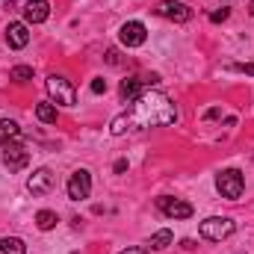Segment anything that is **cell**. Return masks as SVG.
<instances>
[{
	"instance_id": "cell-15",
	"label": "cell",
	"mask_w": 254,
	"mask_h": 254,
	"mask_svg": "<svg viewBox=\"0 0 254 254\" xmlns=\"http://www.w3.org/2000/svg\"><path fill=\"white\" fill-rule=\"evenodd\" d=\"M172 240H175V234H172L169 228H163V231H157V234L151 237V243H148V246H151L154 252H163V249H169V246H172Z\"/></svg>"
},
{
	"instance_id": "cell-24",
	"label": "cell",
	"mask_w": 254,
	"mask_h": 254,
	"mask_svg": "<svg viewBox=\"0 0 254 254\" xmlns=\"http://www.w3.org/2000/svg\"><path fill=\"white\" fill-rule=\"evenodd\" d=\"M219 116H222V110H216V107H213V110H207V113H204V119H219Z\"/></svg>"
},
{
	"instance_id": "cell-18",
	"label": "cell",
	"mask_w": 254,
	"mask_h": 254,
	"mask_svg": "<svg viewBox=\"0 0 254 254\" xmlns=\"http://www.w3.org/2000/svg\"><path fill=\"white\" fill-rule=\"evenodd\" d=\"M57 213L54 210H39L36 213V225H39V231H51V228H57Z\"/></svg>"
},
{
	"instance_id": "cell-23",
	"label": "cell",
	"mask_w": 254,
	"mask_h": 254,
	"mask_svg": "<svg viewBox=\"0 0 254 254\" xmlns=\"http://www.w3.org/2000/svg\"><path fill=\"white\" fill-rule=\"evenodd\" d=\"M122 254H148L145 249H139V246H130V249H125Z\"/></svg>"
},
{
	"instance_id": "cell-2",
	"label": "cell",
	"mask_w": 254,
	"mask_h": 254,
	"mask_svg": "<svg viewBox=\"0 0 254 254\" xmlns=\"http://www.w3.org/2000/svg\"><path fill=\"white\" fill-rule=\"evenodd\" d=\"M234 231H237V225H234V219H228V216H210V219H204V222L198 225V234H201L204 240H210V243H222V240H228Z\"/></svg>"
},
{
	"instance_id": "cell-1",
	"label": "cell",
	"mask_w": 254,
	"mask_h": 254,
	"mask_svg": "<svg viewBox=\"0 0 254 254\" xmlns=\"http://www.w3.org/2000/svg\"><path fill=\"white\" fill-rule=\"evenodd\" d=\"M175 122H178V107H175V101H172L169 95H163V92L148 89V92H142V95L130 104L127 113H122V116L113 119L110 133H113V136H122L127 130L166 127V125H175Z\"/></svg>"
},
{
	"instance_id": "cell-12",
	"label": "cell",
	"mask_w": 254,
	"mask_h": 254,
	"mask_svg": "<svg viewBox=\"0 0 254 254\" xmlns=\"http://www.w3.org/2000/svg\"><path fill=\"white\" fill-rule=\"evenodd\" d=\"M24 18L30 24H45L51 18V3L48 0H27L24 3Z\"/></svg>"
},
{
	"instance_id": "cell-19",
	"label": "cell",
	"mask_w": 254,
	"mask_h": 254,
	"mask_svg": "<svg viewBox=\"0 0 254 254\" xmlns=\"http://www.w3.org/2000/svg\"><path fill=\"white\" fill-rule=\"evenodd\" d=\"M9 77H12L15 83H27V80H33V68H30V65H15Z\"/></svg>"
},
{
	"instance_id": "cell-4",
	"label": "cell",
	"mask_w": 254,
	"mask_h": 254,
	"mask_svg": "<svg viewBox=\"0 0 254 254\" xmlns=\"http://www.w3.org/2000/svg\"><path fill=\"white\" fill-rule=\"evenodd\" d=\"M48 95L57 104H63V107H74L77 104V92H74L71 80H65L63 74H51L48 77Z\"/></svg>"
},
{
	"instance_id": "cell-14",
	"label": "cell",
	"mask_w": 254,
	"mask_h": 254,
	"mask_svg": "<svg viewBox=\"0 0 254 254\" xmlns=\"http://www.w3.org/2000/svg\"><path fill=\"white\" fill-rule=\"evenodd\" d=\"M18 139H21V127H18V122H12V119H3V122H0V145L18 142Z\"/></svg>"
},
{
	"instance_id": "cell-9",
	"label": "cell",
	"mask_w": 254,
	"mask_h": 254,
	"mask_svg": "<svg viewBox=\"0 0 254 254\" xmlns=\"http://www.w3.org/2000/svg\"><path fill=\"white\" fill-rule=\"evenodd\" d=\"M157 207L169 216V219H190L192 213V204H187V201H181V198H169V195H160L157 198Z\"/></svg>"
},
{
	"instance_id": "cell-3",
	"label": "cell",
	"mask_w": 254,
	"mask_h": 254,
	"mask_svg": "<svg viewBox=\"0 0 254 254\" xmlns=\"http://www.w3.org/2000/svg\"><path fill=\"white\" fill-rule=\"evenodd\" d=\"M216 190L222 192V198L237 201V198L243 195V190H246L243 172H240V169H225V172H219V175H216Z\"/></svg>"
},
{
	"instance_id": "cell-25",
	"label": "cell",
	"mask_w": 254,
	"mask_h": 254,
	"mask_svg": "<svg viewBox=\"0 0 254 254\" xmlns=\"http://www.w3.org/2000/svg\"><path fill=\"white\" fill-rule=\"evenodd\" d=\"M127 169V160H119V163H116V172H119V175H122V172H125Z\"/></svg>"
},
{
	"instance_id": "cell-26",
	"label": "cell",
	"mask_w": 254,
	"mask_h": 254,
	"mask_svg": "<svg viewBox=\"0 0 254 254\" xmlns=\"http://www.w3.org/2000/svg\"><path fill=\"white\" fill-rule=\"evenodd\" d=\"M252 15H254V3H252Z\"/></svg>"
},
{
	"instance_id": "cell-11",
	"label": "cell",
	"mask_w": 254,
	"mask_h": 254,
	"mask_svg": "<svg viewBox=\"0 0 254 254\" xmlns=\"http://www.w3.org/2000/svg\"><path fill=\"white\" fill-rule=\"evenodd\" d=\"M54 184H57V178H54L51 169H36L30 175V181H27V190L33 192V195H48V192L54 190Z\"/></svg>"
},
{
	"instance_id": "cell-10",
	"label": "cell",
	"mask_w": 254,
	"mask_h": 254,
	"mask_svg": "<svg viewBox=\"0 0 254 254\" xmlns=\"http://www.w3.org/2000/svg\"><path fill=\"white\" fill-rule=\"evenodd\" d=\"M157 15H163V18H169V21H175V24H187L192 18V9L187 3H178V0H163V3L157 6Z\"/></svg>"
},
{
	"instance_id": "cell-17",
	"label": "cell",
	"mask_w": 254,
	"mask_h": 254,
	"mask_svg": "<svg viewBox=\"0 0 254 254\" xmlns=\"http://www.w3.org/2000/svg\"><path fill=\"white\" fill-rule=\"evenodd\" d=\"M36 119H39V122H45V125H57V107H54V104H48V101H45V104H39V107H36Z\"/></svg>"
},
{
	"instance_id": "cell-8",
	"label": "cell",
	"mask_w": 254,
	"mask_h": 254,
	"mask_svg": "<svg viewBox=\"0 0 254 254\" xmlns=\"http://www.w3.org/2000/svg\"><path fill=\"white\" fill-rule=\"evenodd\" d=\"M119 39H122L125 48H142L145 39H148V30H145L142 21H127V24H122V30H119Z\"/></svg>"
},
{
	"instance_id": "cell-22",
	"label": "cell",
	"mask_w": 254,
	"mask_h": 254,
	"mask_svg": "<svg viewBox=\"0 0 254 254\" xmlns=\"http://www.w3.org/2000/svg\"><path fill=\"white\" fill-rule=\"evenodd\" d=\"M234 71H243V74H252L254 77V63H237V65H231Z\"/></svg>"
},
{
	"instance_id": "cell-21",
	"label": "cell",
	"mask_w": 254,
	"mask_h": 254,
	"mask_svg": "<svg viewBox=\"0 0 254 254\" xmlns=\"http://www.w3.org/2000/svg\"><path fill=\"white\" fill-rule=\"evenodd\" d=\"M92 92H95V95L107 92V80H104V77H95V80H92Z\"/></svg>"
},
{
	"instance_id": "cell-5",
	"label": "cell",
	"mask_w": 254,
	"mask_h": 254,
	"mask_svg": "<svg viewBox=\"0 0 254 254\" xmlns=\"http://www.w3.org/2000/svg\"><path fill=\"white\" fill-rule=\"evenodd\" d=\"M160 83V77L157 74H139V77H127V80H122V98H125L127 104H133L142 92H148L151 86H157Z\"/></svg>"
},
{
	"instance_id": "cell-16",
	"label": "cell",
	"mask_w": 254,
	"mask_h": 254,
	"mask_svg": "<svg viewBox=\"0 0 254 254\" xmlns=\"http://www.w3.org/2000/svg\"><path fill=\"white\" fill-rule=\"evenodd\" d=\"M0 252L3 254H27V246H24V240H18V237H3V240H0Z\"/></svg>"
},
{
	"instance_id": "cell-13",
	"label": "cell",
	"mask_w": 254,
	"mask_h": 254,
	"mask_svg": "<svg viewBox=\"0 0 254 254\" xmlns=\"http://www.w3.org/2000/svg\"><path fill=\"white\" fill-rule=\"evenodd\" d=\"M6 45L9 48H15V51H21V48H27V42H30V33H27V24H21V21H12L9 27H6Z\"/></svg>"
},
{
	"instance_id": "cell-7",
	"label": "cell",
	"mask_w": 254,
	"mask_h": 254,
	"mask_svg": "<svg viewBox=\"0 0 254 254\" xmlns=\"http://www.w3.org/2000/svg\"><path fill=\"white\" fill-rule=\"evenodd\" d=\"M92 195V175L86 169H77L71 178H68V198L71 201H83Z\"/></svg>"
},
{
	"instance_id": "cell-20",
	"label": "cell",
	"mask_w": 254,
	"mask_h": 254,
	"mask_svg": "<svg viewBox=\"0 0 254 254\" xmlns=\"http://www.w3.org/2000/svg\"><path fill=\"white\" fill-rule=\"evenodd\" d=\"M228 15H231V9H216V12L210 15V21H213V24H219V21H228Z\"/></svg>"
},
{
	"instance_id": "cell-6",
	"label": "cell",
	"mask_w": 254,
	"mask_h": 254,
	"mask_svg": "<svg viewBox=\"0 0 254 254\" xmlns=\"http://www.w3.org/2000/svg\"><path fill=\"white\" fill-rule=\"evenodd\" d=\"M27 163H30V151H27L21 142L3 145V166H6L9 172H21V169H27Z\"/></svg>"
}]
</instances>
